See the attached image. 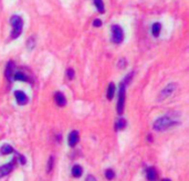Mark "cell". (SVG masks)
Masks as SVG:
<instances>
[{"label":"cell","mask_w":189,"mask_h":181,"mask_svg":"<svg viewBox=\"0 0 189 181\" xmlns=\"http://www.w3.org/2000/svg\"><path fill=\"white\" fill-rule=\"evenodd\" d=\"M15 97H16L17 102L19 104H21V106H23V104H26L28 102V97H27L26 94L22 92V91H16L15 92Z\"/></svg>","instance_id":"8992f818"},{"label":"cell","mask_w":189,"mask_h":181,"mask_svg":"<svg viewBox=\"0 0 189 181\" xmlns=\"http://www.w3.org/2000/svg\"><path fill=\"white\" fill-rule=\"evenodd\" d=\"M147 179L149 181H155L157 179V172L155 170V168H148L147 169Z\"/></svg>","instance_id":"30bf717a"},{"label":"cell","mask_w":189,"mask_h":181,"mask_svg":"<svg viewBox=\"0 0 189 181\" xmlns=\"http://www.w3.org/2000/svg\"><path fill=\"white\" fill-rule=\"evenodd\" d=\"M67 78H69V79H73L74 78V70L73 69H69L67 72Z\"/></svg>","instance_id":"44dd1931"},{"label":"cell","mask_w":189,"mask_h":181,"mask_svg":"<svg viewBox=\"0 0 189 181\" xmlns=\"http://www.w3.org/2000/svg\"><path fill=\"white\" fill-rule=\"evenodd\" d=\"M105 177L107 180H113L114 177H115V173H114V171H113L112 169H107L105 171Z\"/></svg>","instance_id":"ac0fdd59"},{"label":"cell","mask_w":189,"mask_h":181,"mask_svg":"<svg viewBox=\"0 0 189 181\" xmlns=\"http://www.w3.org/2000/svg\"><path fill=\"white\" fill-rule=\"evenodd\" d=\"M79 139H80L79 132L77 131H72L70 133V136H69V145L70 147H74V145L79 142Z\"/></svg>","instance_id":"ba28073f"},{"label":"cell","mask_w":189,"mask_h":181,"mask_svg":"<svg viewBox=\"0 0 189 181\" xmlns=\"http://www.w3.org/2000/svg\"><path fill=\"white\" fill-rule=\"evenodd\" d=\"M160 29H161V26H160L159 22H156L153 25V27H152V32H153V35H154L155 37H157L158 35H159L160 32Z\"/></svg>","instance_id":"5bb4252c"},{"label":"cell","mask_w":189,"mask_h":181,"mask_svg":"<svg viewBox=\"0 0 189 181\" xmlns=\"http://www.w3.org/2000/svg\"><path fill=\"white\" fill-rule=\"evenodd\" d=\"M15 79H16V80L27 81V77L24 76V73H22V72H17V73L15 74Z\"/></svg>","instance_id":"d6986e66"},{"label":"cell","mask_w":189,"mask_h":181,"mask_svg":"<svg viewBox=\"0 0 189 181\" xmlns=\"http://www.w3.org/2000/svg\"><path fill=\"white\" fill-rule=\"evenodd\" d=\"M52 167H53V157H50V159H49V163H48V168H47V171L51 172Z\"/></svg>","instance_id":"ffe728a7"},{"label":"cell","mask_w":189,"mask_h":181,"mask_svg":"<svg viewBox=\"0 0 189 181\" xmlns=\"http://www.w3.org/2000/svg\"><path fill=\"white\" fill-rule=\"evenodd\" d=\"M0 151H1L2 155H9V153H11V152L13 151V149H12V147L9 145H3L2 147H1V149H0Z\"/></svg>","instance_id":"9a60e30c"},{"label":"cell","mask_w":189,"mask_h":181,"mask_svg":"<svg viewBox=\"0 0 189 181\" xmlns=\"http://www.w3.org/2000/svg\"><path fill=\"white\" fill-rule=\"evenodd\" d=\"M55 102H57V104L58 106H60V107H63V106H65L67 104V99H65V97L63 96V94L62 92H57L55 94Z\"/></svg>","instance_id":"9c48e42d"},{"label":"cell","mask_w":189,"mask_h":181,"mask_svg":"<svg viewBox=\"0 0 189 181\" xmlns=\"http://www.w3.org/2000/svg\"><path fill=\"white\" fill-rule=\"evenodd\" d=\"M82 172H83V170H82V168H81L80 166H74L73 168H72V175H73V177H75V178L81 177Z\"/></svg>","instance_id":"4fadbf2b"},{"label":"cell","mask_w":189,"mask_h":181,"mask_svg":"<svg viewBox=\"0 0 189 181\" xmlns=\"http://www.w3.org/2000/svg\"><path fill=\"white\" fill-rule=\"evenodd\" d=\"M124 104H125V84H122L119 88V101H117V107H116L119 114H122L124 111Z\"/></svg>","instance_id":"3957f363"},{"label":"cell","mask_w":189,"mask_h":181,"mask_svg":"<svg viewBox=\"0 0 189 181\" xmlns=\"http://www.w3.org/2000/svg\"><path fill=\"white\" fill-rule=\"evenodd\" d=\"M10 21H11V25L13 27L12 38H17V37H19V35L22 31V25H23L22 19L19 16H12Z\"/></svg>","instance_id":"7a4b0ae2"},{"label":"cell","mask_w":189,"mask_h":181,"mask_svg":"<svg viewBox=\"0 0 189 181\" xmlns=\"http://www.w3.org/2000/svg\"><path fill=\"white\" fill-rule=\"evenodd\" d=\"M85 181H96V179H95V177H93V176H87Z\"/></svg>","instance_id":"603a6c76"},{"label":"cell","mask_w":189,"mask_h":181,"mask_svg":"<svg viewBox=\"0 0 189 181\" xmlns=\"http://www.w3.org/2000/svg\"><path fill=\"white\" fill-rule=\"evenodd\" d=\"M20 162H21L22 165H24V163H26V159H24V157H23V155H21V157H20Z\"/></svg>","instance_id":"cb8c5ba5"},{"label":"cell","mask_w":189,"mask_h":181,"mask_svg":"<svg viewBox=\"0 0 189 181\" xmlns=\"http://www.w3.org/2000/svg\"><path fill=\"white\" fill-rule=\"evenodd\" d=\"M93 25L95 27H101V26H102V21H101V20H99V19H96V20H94Z\"/></svg>","instance_id":"7402d4cb"},{"label":"cell","mask_w":189,"mask_h":181,"mask_svg":"<svg viewBox=\"0 0 189 181\" xmlns=\"http://www.w3.org/2000/svg\"><path fill=\"white\" fill-rule=\"evenodd\" d=\"M112 32H113V41L115 43H121L124 38V33H123L122 28L117 25H114L112 27Z\"/></svg>","instance_id":"277c9868"},{"label":"cell","mask_w":189,"mask_h":181,"mask_svg":"<svg viewBox=\"0 0 189 181\" xmlns=\"http://www.w3.org/2000/svg\"><path fill=\"white\" fill-rule=\"evenodd\" d=\"M114 92H115V86H114L113 82H111V84H109V88H107V94H106V97H107L109 100L113 99V97H114Z\"/></svg>","instance_id":"7c38bea8"},{"label":"cell","mask_w":189,"mask_h":181,"mask_svg":"<svg viewBox=\"0 0 189 181\" xmlns=\"http://www.w3.org/2000/svg\"><path fill=\"white\" fill-rule=\"evenodd\" d=\"M94 5L99 12H104V2L102 0H94Z\"/></svg>","instance_id":"e0dca14e"},{"label":"cell","mask_w":189,"mask_h":181,"mask_svg":"<svg viewBox=\"0 0 189 181\" xmlns=\"http://www.w3.org/2000/svg\"><path fill=\"white\" fill-rule=\"evenodd\" d=\"M13 68H15V63L12 61H9L8 65H7V70H6V77L8 79H11L12 78V72H13Z\"/></svg>","instance_id":"8fae6325"},{"label":"cell","mask_w":189,"mask_h":181,"mask_svg":"<svg viewBox=\"0 0 189 181\" xmlns=\"http://www.w3.org/2000/svg\"><path fill=\"white\" fill-rule=\"evenodd\" d=\"M13 169V162H9L7 165H3L2 167H0V178H2L5 176L9 175L11 170Z\"/></svg>","instance_id":"52a82bcc"},{"label":"cell","mask_w":189,"mask_h":181,"mask_svg":"<svg viewBox=\"0 0 189 181\" xmlns=\"http://www.w3.org/2000/svg\"><path fill=\"white\" fill-rule=\"evenodd\" d=\"M176 121L173 119H170L169 117H161L159 119H157L154 123V129L157 131H163V130H167L168 128L173 127L174 125H176Z\"/></svg>","instance_id":"6da1fadb"},{"label":"cell","mask_w":189,"mask_h":181,"mask_svg":"<svg viewBox=\"0 0 189 181\" xmlns=\"http://www.w3.org/2000/svg\"><path fill=\"white\" fill-rule=\"evenodd\" d=\"M176 87H177L176 84H169L166 88H165V89H164L163 91H161V92H160L158 100H164V99H166L167 97H169L170 94H171L174 91L176 90Z\"/></svg>","instance_id":"5b68a950"},{"label":"cell","mask_w":189,"mask_h":181,"mask_svg":"<svg viewBox=\"0 0 189 181\" xmlns=\"http://www.w3.org/2000/svg\"><path fill=\"white\" fill-rule=\"evenodd\" d=\"M163 181H170V180H169V179H164Z\"/></svg>","instance_id":"d4e9b609"},{"label":"cell","mask_w":189,"mask_h":181,"mask_svg":"<svg viewBox=\"0 0 189 181\" xmlns=\"http://www.w3.org/2000/svg\"><path fill=\"white\" fill-rule=\"evenodd\" d=\"M126 125H127V122H126L125 119H119L117 122H116L115 128H116V130H123V129H125Z\"/></svg>","instance_id":"2e32d148"}]
</instances>
